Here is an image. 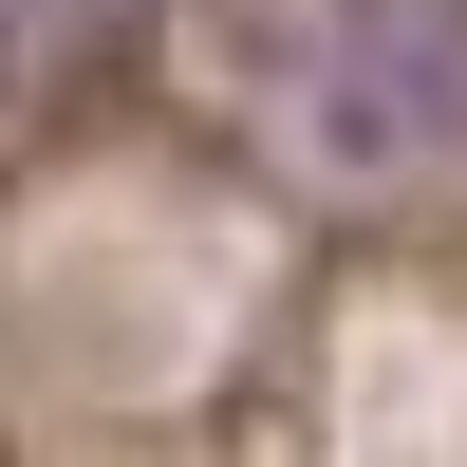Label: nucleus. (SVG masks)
<instances>
[{
    "mask_svg": "<svg viewBox=\"0 0 467 467\" xmlns=\"http://www.w3.org/2000/svg\"><path fill=\"white\" fill-rule=\"evenodd\" d=\"M318 131L356 150V169L449 187V169H467V0H337V37H318Z\"/></svg>",
    "mask_w": 467,
    "mask_h": 467,
    "instance_id": "obj_1",
    "label": "nucleus"
},
{
    "mask_svg": "<svg viewBox=\"0 0 467 467\" xmlns=\"http://www.w3.org/2000/svg\"><path fill=\"white\" fill-rule=\"evenodd\" d=\"M131 0H0V94H57L75 57H112Z\"/></svg>",
    "mask_w": 467,
    "mask_h": 467,
    "instance_id": "obj_2",
    "label": "nucleus"
}]
</instances>
